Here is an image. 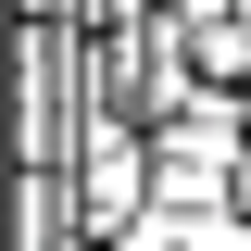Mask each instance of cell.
Returning a JSON list of instances; mask_svg holds the SVG:
<instances>
[{
	"mask_svg": "<svg viewBox=\"0 0 251 251\" xmlns=\"http://www.w3.org/2000/svg\"><path fill=\"white\" fill-rule=\"evenodd\" d=\"M138 214H163L151 138H138L126 113H88V138H75V226H88V239H126Z\"/></svg>",
	"mask_w": 251,
	"mask_h": 251,
	"instance_id": "1",
	"label": "cell"
},
{
	"mask_svg": "<svg viewBox=\"0 0 251 251\" xmlns=\"http://www.w3.org/2000/svg\"><path fill=\"white\" fill-rule=\"evenodd\" d=\"M75 251H126V239H75Z\"/></svg>",
	"mask_w": 251,
	"mask_h": 251,
	"instance_id": "2",
	"label": "cell"
},
{
	"mask_svg": "<svg viewBox=\"0 0 251 251\" xmlns=\"http://www.w3.org/2000/svg\"><path fill=\"white\" fill-rule=\"evenodd\" d=\"M239 25H251V0H239Z\"/></svg>",
	"mask_w": 251,
	"mask_h": 251,
	"instance_id": "3",
	"label": "cell"
}]
</instances>
